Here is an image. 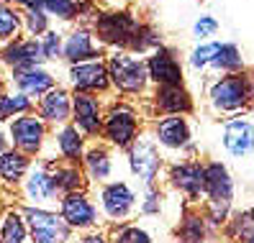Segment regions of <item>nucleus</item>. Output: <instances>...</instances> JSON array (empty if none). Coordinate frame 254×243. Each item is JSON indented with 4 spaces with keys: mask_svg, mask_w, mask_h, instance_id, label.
Masks as SVG:
<instances>
[{
    "mask_svg": "<svg viewBox=\"0 0 254 243\" xmlns=\"http://www.w3.org/2000/svg\"><path fill=\"white\" fill-rule=\"evenodd\" d=\"M106 67L113 93L126 95V97H141L149 95V74H146V62L144 56H136L126 49H113L106 54Z\"/></svg>",
    "mask_w": 254,
    "mask_h": 243,
    "instance_id": "1",
    "label": "nucleus"
},
{
    "mask_svg": "<svg viewBox=\"0 0 254 243\" xmlns=\"http://www.w3.org/2000/svg\"><path fill=\"white\" fill-rule=\"evenodd\" d=\"M95 205L98 212L103 218V228L111 225H121L128 223L133 215H136V205H139V194L133 192V187L124 179H111L106 185L95 187Z\"/></svg>",
    "mask_w": 254,
    "mask_h": 243,
    "instance_id": "3",
    "label": "nucleus"
},
{
    "mask_svg": "<svg viewBox=\"0 0 254 243\" xmlns=\"http://www.w3.org/2000/svg\"><path fill=\"white\" fill-rule=\"evenodd\" d=\"M34 113H36L49 128H57V126L69 123V118H72V90L64 87V85L52 87L47 95L36 100Z\"/></svg>",
    "mask_w": 254,
    "mask_h": 243,
    "instance_id": "18",
    "label": "nucleus"
},
{
    "mask_svg": "<svg viewBox=\"0 0 254 243\" xmlns=\"http://www.w3.org/2000/svg\"><path fill=\"white\" fill-rule=\"evenodd\" d=\"M211 67L226 72V74H239L244 69V56H242V51H239L236 44H221L216 56H213V62H211Z\"/></svg>",
    "mask_w": 254,
    "mask_h": 243,
    "instance_id": "33",
    "label": "nucleus"
},
{
    "mask_svg": "<svg viewBox=\"0 0 254 243\" xmlns=\"http://www.w3.org/2000/svg\"><path fill=\"white\" fill-rule=\"evenodd\" d=\"M218 34V21L213 18V16H200L198 21H195V26H192V36H195L198 41H205L208 36H216Z\"/></svg>",
    "mask_w": 254,
    "mask_h": 243,
    "instance_id": "40",
    "label": "nucleus"
},
{
    "mask_svg": "<svg viewBox=\"0 0 254 243\" xmlns=\"http://www.w3.org/2000/svg\"><path fill=\"white\" fill-rule=\"evenodd\" d=\"M64 82H67L64 87H69L72 93H85V95H98V97H108L113 93L106 59L85 62V64H67Z\"/></svg>",
    "mask_w": 254,
    "mask_h": 243,
    "instance_id": "11",
    "label": "nucleus"
},
{
    "mask_svg": "<svg viewBox=\"0 0 254 243\" xmlns=\"http://www.w3.org/2000/svg\"><path fill=\"white\" fill-rule=\"evenodd\" d=\"M149 105L157 115H188L192 113V95L183 85L154 87L149 93Z\"/></svg>",
    "mask_w": 254,
    "mask_h": 243,
    "instance_id": "22",
    "label": "nucleus"
},
{
    "mask_svg": "<svg viewBox=\"0 0 254 243\" xmlns=\"http://www.w3.org/2000/svg\"><path fill=\"white\" fill-rule=\"evenodd\" d=\"M139 26H141L139 16H133L131 10H100L90 26V31L108 51H113V49L128 51Z\"/></svg>",
    "mask_w": 254,
    "mask_h": 243,
    "instance_id": "4",
    "label": "nucleus"
},
{
    "mask_svg": "<svg viewBox=\"0 0 254 243\" xmlns=\"http://www.w3.org/2000/svg\"><path fill=\"white\" fill-rule=\"evenodd\" d=\"M146 74H149V82L154 87H170V85H183L185 80V72L177 54L170 47H159L152 54H146Z\"/></svg>",
    "mask_w": 254,
    "mask_h": 243,
    "instance_id": "16",
    "label": "nucleus"
},
{
    "mask_svg": "<svg viewBox=\"0 0 254 243\" xmlns=\"http://www.w3.org/2000/svg\"><path fill=\"white\" fill-rule=\"evenodd\" d=\"M34 100L21 95L18 90H13L8 85H0V126L8 123V120L26 115V113H34Z\"/></svg>",
    "mask_w": 254,
    "mask_h": 243,
    "instance_id": "28",
    "label": "nucleus"
},
{
    "mask_svg": "<svg viewBox=\"0 0 254 243\" xmlns=\"http://www.w3.org/2000/svg\"><path fill=\"white\" fill-rule=\"evenodd\" d=\"M72 243H111V238H108V231H106V228H95V231L80 233Z\"/></svg>",
    "mask_w": 254,
    "mask_h": 243,
    "instance_id": "41",
    "label": "nucleus"
},
{
    "mask_svg": "<svg viewBox=\"0 0 254 243\" xmlns=\"http://www.w3.org/2000/svg\"><path fill=\"white\" fill-rule=\"evenodd\" d=\"M49 166V174H52V182L62 194H69V192H80V190H87V179L80 169V164H67V161H47Z\"/></svg>",
    "mask_w": 254,
    "mask_h": 243,
    "instance_id": "26",
    "label": "nucleus"
},
{
    "mask_svg": "<svg viewBox=\"0 0 254 243\" xmlns=\"http://www.w3.org/2000/svg\"><path fill=\"white\" fill-rule=\"evenodd\" d=\"M252 87H254V77H252Z\"/></svg>",
    "mask_w": 254,
    "mask_h": 243,
    "instance_id": "47",
    "label": "nucleus"
},
{
    "mask_svg": "<svg viewBox=\"0 0 254 243\" xmlns=\"http://www.w3.org/2000/svg\"><path fill=\"white\" fill-rule=\"evenodd\" d=\"M111 243H154V236L149 233V228L141 223H121V225H111L106 228Z\"/></svg>",
    "mask_w": 254,
    "mask_h": 243,
    "instance_id": "30",
    "label": "nucleus"
},
{
    "mask_svg": "<svg viewBox=\"0 0 254 243\" xmlns=\"http://www.w3.org/2000/svg\"><path fill=\"white\" fill-rule=\"evenodd\" d=\"M13 90H18L21 95L31 97L34 102L44 97L52 87H57L54 72L44 64V67H31V69H18V72H8V80L3 82Z\"/></svg>",
    "mask_w": 254,
    "mask_h": 243,
    "instance_id": "19",
    "label": "nucleus"
},
{
    "mask_svg": "<svg viewBox=\"0 0 254 243\" xmlns=\"http://www.w3.org/2000/svg\"><path fill=\"white\" fill-rule=\"evenodd\" d=\"M49 126L36 115V113H26L18 115L5 123V133H8V144L10 148L21 151L28 159H39L44 154V146L49 141Z\"/></svg>",
    "mask_w": 254,
    "mask_h": 243,
    "instance_id": "5",
    "label": "nucleus"
},
{
    "mask_svg": "<svg viewBox=\"0 0 254 243\" xmlns=\"http://www.w3.org/2000/svg\"><path fill=\"white\" fill-rule=\"evenodd\" d=\"M80 169L87 179V187H100L106 182L113 179V172H116V159H113V148L106 146V144H87L85 148V156L80 161Z\"/></svg>",
    "mask_w": 254,
    "mask_h": 243,
    "instance_id": "17",
    "label": "nucleus"
},
{
    "mask_svg": "<svg viewBox=\"0 0 254 243\" xmlns=\"http://www.w3.org/2000/svg\"><path fill=\"white\" fill-rule=\"evenodd\" d=\"M218 47H221V41H203V44H198V47L190 51V67H192V69H205V67H211V62H213V56H216Z\"/></svg>",
    "mask_w": 254,
    "mask_h": 243,
    "instance_id": "38",
    "label": "nucleus"
},
{
    "mask_svg": "<svg viewBox=\"0 0 254 243\" xmlns=\"http://www.w3.org/2000/svg\"><path fill=\"white\" fill-rule=\"evenodd\" d=\"M208 236H211V228H208L203 212L188 207L177 225V243H205Z\"/></svg>",
    "mask_w": 254,
    "mask_h": 243,
    "instance_id": "29",
    "label": "nucleus"
},
{
    "mask_svg": "<svg viewBox=\"0 0 254 243\" xmlns=\"http://www.w3.org/2000/svg\"><path fill=\"white\" fill-rule=\"evenodd\" d=\"M31 164H34V159H28L21 151L5 148L3 154H0V187L3 190H18L26 172L31 169Z\"/></svg>",
    "mask_w": 254,
    "mask_h": 243,
    "instance_id": "25",
    "label": "nucleus"
},
{
    "mask_svg": "<svg viewBox=\"0 0 254 243\" xmlns=\"http://www.w3.org/2000/svg\"><path fill=\"white\" fill-rule=\"evenodd\" d=\"M175 243H177V241H175Z\"/></svg>",
    "mask_w": 254,
    "mask_h": 243,
    "instance_id": "49",
    "label": "nucleus"
},
{
    "mask_svg": "<svg viewBox=\"0 0 254 243\" xmlns=\"http://www.w3.org/2000/svg\"><path fill=\"white\" fill-rule=\"evenodd\" d=\"M223 233H226L229 241L234 243H244L254 236V220L249 215V210H236L229 215L226 225H223Z\"/></svg>",
    "mask_w": 254,
    "mask_h": 243,
    "instance_id": "32",
    "label": "nucleus"
},
{
    "mask_svg": "<svg viewBox=\"0 0 254 243\" xmlns=\"http://www.w3.org/2000/svg\"><path fill=\"white\" fill-rule=\"evenodd\" d=\"M5 148H10V144H8V133H5L3 128H0V154H3Z\"/></svg>",
    "mask_w": 254,
    "mask_h": 243,
    "instance_id": "43",
    "label": "nucleus"
},
{
    "mask_svg": "<svg viewBox=\"0 0 254 243\" xmlns=\"http://www.w3.org/2000/svg\"><path fill=\"white\" fill-rule=\"evenodd\" d=\"M108 49L95 39V34L85 26H74L64 34V51L62 62L67 64H85V62H100L106 59Z\"/></svg>",
    "mask_w": 254,
    "mask_h": 243,
    "instance_id": "14",
    "label": "nucleus"
},
{
    "mask_svg": "<svg viewBox=\"0 0 254 243\" xmlns=\"http://www.w3.org/2000/svg\"><path fill=\"white\" fill-rule=\"evenodd\" d=\"M244 243H254V236H252V238H249V241H244Z\"/></svg>",
    "mask_w": 254,
    "mask_h": 243,
    "instance_id": "46",
    "label": "nucleus"
},
{
    "mask_svg": "<svg viewBox=\"0 0 254 243\" xmlns=\"http://www.w3.org/2000/svg\"><path fill=\"white\" fill-rule=\"evenodd\" d=\"M85 136L74 128L72 123L57 126L49 131V141L44 146V154L39 156V161H67V164H80L87 148Z\"/></svg>",
    "mask_w": 254,
    "mask_h": 243,
    "instance_id": "10",
    "label": "nucleus"
},
{
    "mask_svg": "<svg viewBox=\"0 0 254 243\" xmlns=\"http://www.w3.org/2000/svg\"><path fill=\"white\" fill-rule=\"evenodd\" d=\"M103 118H106V100L103 97L85 95V93H72V118H69V123L77 128L87 141L100 139Z\"/></svg>",
    "mask_w": 254,
    "mask_h": 243,
    "instance_id": "13",
    "label": "nucleus"
},
{
    "mask_svg": "<svg viewBox=\"0 0 254 243\" xmlns=\"http://www.w3.org/2000/svg\"><path fill=\"white\" fill-rule=\"evenodd\" d=\"M0 64L8 72H18V69H31V67H44L47 59L41 51V41L31 36H18L10 44H5L0 49Z\"/></svg>",
    "mask_w": 254,
    "mask_h": 243,
    "instance_id": "15",
    "label": "nucleus"
},
{
    "mask_svg": "<svg viewBox=\"0 0 254 243\" xmlns=\"http://www.w3.org/2000/svg\"><path fill=\"white\" fill-rule=\"evenodd\" d=\"M21 21H23V36H31V39H41L52 28V18L41 10V5L21 10Z\"/></svg>",
    "mask_w": 254,
    "mask_h": 243,
    "instance_id": "34",
    "label": "nucleus"
},
{
    "mask_svg": "<svg viewBox=\"0 0 254 243\" xmlns=\"http://www.w3.org/2000/svg\"><path fill=\"white\" fill-rule=\"evenodd\" d=\"M0 243H31L23 207L18 202L8 205L0 215Z\"/></svg>",
    "mask_w": 254,
    "mask_h": 243,
    "instance_id": "27",
    "label": "nucleus"
},
{
    "mask_svg": "<svg viewBox=\"0 0 254 243\" xmlns=\"http://www.w3.org/2000/svg\"><path fill=\"white\" fill-rule=\"evenodd\" d=\"M211 105L216 113H239L244 110L254 97V87H252V77L247 74H226L211 85Z\"/></svg>",
    "mask_w": 254,
    "mask_h": 243,
    "instance_id": "9",
    "label": "nucleus"
},
{
    "mask_svg": "<svg viewBox=\"0 0 254 243\" xmlns=\"http://www.w3.org/2000/svg\"><path fill=\"white\" fill-rule=\"evenodd\" d=\"M249 215H252V220H254V205H252V210H249Z\"/></svg>",
    "mask_w": 254,
    "mask_h": 243,
    "instance_id": "45",
    "label": "nucleus"
},
{
    "mask_svg": "<svg viewBox=\"0 0 254 243\" xmlns=\"http://www.w3.org/2000/svg\"><path fill=\"white\" fill-rule=\"evenodd\" d=\"M57 212L67 223L72 233H87V231H95V228H103V218L98 212V205L93 200L90 190L62 194L59 197V205H57Z\"/></svg>",
    "mask_w": 254,
    "mask_h": 243,
    "instance_id": "8",
    "label": "nucleus"
},
{
    "mask_svg": "<svg viewBox=\"0 0 254 243\" xmlns=\"http://www.w3.org/2000/svg\"><path fill=\"white\" fill-rule=\"evenodd\" d=\"M26 225L31 243H72L74 233L67 228V223L59 218L57 210L47 207H23Z\"/></svg>",
    "mask_w": 254,
    "mask_h": 243,
    "instance_id": "12",
    "label": "nucleus"
},
{
    "mask_svg": "<svg viewBox=\"0 0 254 243\" xmlns=\"http://www.w3.org/2000/svg\"><path fill=\"white\" fill-rule=\"evenodd\" d=\"M152 136L159 148L164 151H183L190 148V123L183 115H162L152 123Z\"/></svg>",
    "mask_w": 254,
    "mask_h": 243,
    "instance_id": "20",
    "label": "nucleus"
},
{
    "mask_svg": "<svg viewBox=\"0 0 254 243\" xmlns=\"http://www.w3.org/2000/svg\"><path fill=\"white\" fill-rule=\"evenodd\" d=\"M159 210H162V192L157 187H144V194L139 197V205H136V215L152 218L159 215Z\"/></svg>",
    "mask_w": 254,
    "mask_h": 243,
    "instance_id": "39",
    "label": "nucleus"
},
{
    "mask_svg": "<svg viewBox=\"0 0 254 243\" xmlns=\"http://www.w3.org/2000/svg\"><path fill=\"white\" fill-rule=\"evenodd\" d=\"M126 164H128V172L136 177L144 187H154L159 172L164 166V156L154 141V136L149 131H141L139 139L133 141L126 148Z\"/></svg>",
    "mask_w": 254,
    "mask_h": 243,
    "instance_id": "6",
    "label": "nucleus"
},
{
    "mask_svg": "<svg viewBox=\"0 0 254 243\" xmlns=\"http://www.w3.org/2000/svg\"><path fill=\"white\" fill-rule=\"evenodd\" d=\"M170 185L188 197V202L198 205L203 194V164L200 161H180V164H172L170 172H167Z\"/></svg>",
    "mask_w": 254,
    "mask_h": 243,
    "instance_id": "21",
    "label": "nucleus"
},
{
    "mask_svg": "<svg viewBox=\"0 0 254 243\" xmlns=\"http://www.w3.org/2000/svg\"><path fill=\"white\" fill-rule=\"evenodd\" d=\"M21 34H23L21 10L0 0V49H3L5 44H10L13 39H18Z\"/></svg>",
    "mask_w": 254,
    "mask_h": 243,
    "instance_id": "31",
    "label": "nucleus"
},
{
    "mask_svg": "<svg viewBox=\"0 0 254 243\" xmlns=\"http://www.w3.org/2000/svg\"><path fill=\"white\" fill-rule=\"evenodd\" d=\"M203 194H205V202L234 200V179L221 161H211L203 166Z\"/></svg>",
    "mask_w": 254,
    "mask_h": 243,
    "instance_id": "24",
    "label": "nucleus"
},
{
    "mask_svg": "<svg viewBox=\"0 0 254 243\" xmlns=\"http://www.w3.org/2000/svg\"><path fill=\"white\" fill-rule=\"evenodd\" d=\"M18 205L21 207H47L57 210L59 205V192L52 182L47 161L34 159L31 169L26 172L23 182L18 185Z\"/></svg>",
    "mask_w": 254,
    "mask_h": 243,
    "instance_id": "7",
    "label": "nucleus"
},
{
    "mask_svg": "<svg viewBox=\"0 0 254 243\" xmlns=\"http://www.w3.org/2000/svg\"><path fill=\"white\" fill-rule=\"evenodd\" d=\"M3 3H8V5H13V8H18V10H26V8L39 5V0H3Z\"/></svg>",
    "mask_w": 254,
    "mask_h": 243,
    "instance_id": "42",
    "label": "nucleus"
},
{
    "mask_svg": "<svg viewBox=\"0 0 254 243\" xmlns=\"http://www.w3.org/2000/svg\"><path fill=\"white\" fill-rule=\"evenodd\" d=\"M3 210H5V207H3V194H0V215H3Z\"/></svg>",
    "mask_w": 254,
    "mask_h": 243,
    "instance_id": "44",
    "label": "nucleus"
},
{
    "mask_svg": "<svg viewBox=\"0 0 254 243\" xmlns=\"http://www.w3.org/2000/svg\"><path fill=\"white\" fill-rule=\"evenodd\" d=\"M41 10L47 13L49 18L59 21V23H72L77 21V8L80 0H39Z\"/></svg>",
    "mask_w": 254,
    "mask_h": 243,
    "instance_id": "35",
    "label": "nucleus"
},
{
    "mask_svg": "<svg viewBox=\"0 0 254 243\" xmlns=\"http://www.w3.org/2000/svg\"><path fill=\"white\" fill-rule=\"evenodd\" d=\"M159 3H167V0H159Z\"/></svg>",
    "mask_w": 254,
    "mask_h": 243,
    "instance_id": "48",
    "label": "nucleus"
},
{
    "mask_svg": "<svg viewBox=\"0 0 254 243\" xmlns=\"http://www.w3.org/2000/svg\"><path fill=\"white\" fill-rule=\"evenodd\" d=\"M39 41H41V51H44V59H47V62H52V64L62 62V51H64V34L59 31L57 26H52L49 31L44 34Z\"/></svg>",
    "mask_w": 254,
    "mask_h": 243,
    "instance_id": "37",
    "label": "nucleus"
},
{
    "mask_svg": "<svg viewBox=\"0 0 254 243\" xmlns=\"http://www.w3.org/2000/svg\"><path fill=\"white\" fill-rule=\"evenodd\" d=\"M144 131V113L133 102L113 100L106 105V118H103V133L100 139L106 146L126 151Z\"/></svg>",
    "mask_w": 254,
    "mask_h": 243,
    "instance_id": "2",
    "label": "nucleus"
},
{
    "mask_svg": "<svg viewBox=\"0 0 254 243\" xmlns=\"http://www.w3.org/2000/svg\"><path fill=\"white\" fill-rule=\"evenodd\" d=\"M159 47H164L159 31H157L154 26L141 23V26H139V31H136V36H133V41H131L128 51H131V54H136V56H144V54H152V51L159 49Z\"/></svg>",
    "mask_w": 254,
    "mask_h": 243,
    "instance_id": "36",
    "label": "nucleus"
},
{
    "mask_svg": "<svg viewBox=\"0 0 254 243\" xmlns=\"http://www.w3.org/2000/svg\"><path fill=\"white\" fill-rule=\"evenodd\" d=\"M223 148L231 156L244 159L254 151V120L249 118H231L223 126Z\"/></svg>",
    "mask_w": 254,
    "mask_h": 243,
    "instance_id": "23",
    "label": "nucleus"
}]
</instances>
